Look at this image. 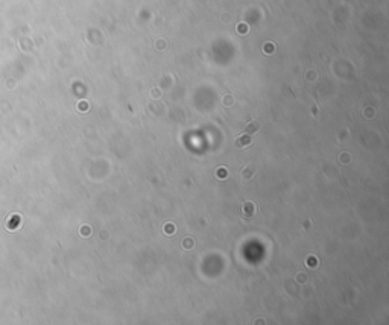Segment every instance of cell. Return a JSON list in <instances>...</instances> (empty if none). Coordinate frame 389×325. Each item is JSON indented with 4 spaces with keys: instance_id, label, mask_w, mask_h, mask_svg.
I'll return each mask as SVG.
<instances>
[{
    "instance_id": "1",
    "label": "cell",
    "mask_w": 389,
    "mask_h": 325,
    "mask_svg": "<svg viewBox=\"0 0 389 325\" xmlns=\"http://www.w3.org/2000/svg\"><path fill=\"white\" fill-rule=\"evenodd\" d=\"M255 211H257L255 204H252V202H243V205H242V217L251 219V217L255 214Z\"/></svg>"
},
{
    "instance_id": "7",
    "label": "cell",
    "mask_w": 389,
    "mask_h": 325,
    "mask_svg": "<svg viewBox=\"0 0 389 325\" xmlns=\"http://www.w3.org/2000/svg\"><path fill=\"white\" fill-rule=\"evenodd\" d=\"M181 245H183L186 249H190L192 246H193V242H192V239H186L184 242H181Z\"/></svg>"
},
{
    "instance_id": "5",
    "label": "cell",
    "mask_w": 389,
    "mask_h": 325,
    "mask_svg": "<svg viewBox=\"0 0 389 325\" xmlns=\"http://www.w3.org/2000/svg\"><path fill=\"white\" fill-rule=\"evenodd\" d=\"M222 103L225 107H231L233 103H234V97H233L231 94H227V96H224V102Z\"/></svg>"
},
{
    "instance_id": "3",
    "label": "cell",
    "mask_w": 389,
    "mask_h": 325,
    "mask_svg": "<svg viewBox=\"0 0 389 325\" xmlns=\"http://www.w3.org/2000/svg\"><path fill=\"white\" fill-rule=\"evenodd\" d=\"M258 129H260V123H258L257 120H251L248 125H246V132L248 134H254L257 132Z\"/></svg>"
},
{
    "instance_id": "10",
    "label": "cell",
    "mask_w": 389,
    "mask_h": 325,
    "mask_svg": "<svg viewBox=\"0 0 389 325\" xmlns=\"http://www.w3.org/2000/svg\"><path fill=\"white\" fill-rule=\"evenodd\" d=\"M88 108V105H87V102L85 103H81V110H87Z\"/></svg>"
},
{
    "instance_id": "2",
    "label": "cell",
    "mask_w": 389,
    "mask_h": 325,
    "mask_svg": "<svg viewBox=\"0 0 389 325\" xmlns=\"http://www.w3.org/2000/svg\"><path fill=\"white\" fill-rule=\"evenodd\" d=\"M252 143V138L249 137V134H242L236 138V146L239 149H245V148H248L249 145Z\"/></svg>"
},
{
    "instance_id": "4",
    "label": "cell",
    "mask_w": 389,
    "mask_h": 325,
    "mask_svg": "<svg viewBox=\"0 0 389 325\" xmlns=\"http://www.w3.org/2000/svg\"><path fill=\"white\" fill-rule=\"evenodd\" d=\"M228 176V172H227V169L225 167H219V169H216V178H219V179H225Z\"/></svg>"
},
{
    "instance_id": "6",
    "label": "cell",
    "mask_w": 389,
    "mask_h": 325,
    "mask_svg": "<svg viewBox=\"0 0 389 325\" xmlns=\"http://www.w3.org/2000/svg\"><path fill=\"white\" fill-rule=\"evenodd\" d=\"M164 232L167 234V236H172V234L175 232V225H173V223H167V225L164 226Z\"/></svg>"
},
{
    "instance_id": "8",
    "label": "cell",
    "mask_w": 389,
    "mask_h": 325,
    "mask_svg": "<svg viewBox=\"0 0 389 325\" xmlns=\"http://www.w3.org/2000/svg\"><path fill=\"white\" fill-rule=\"evenodd\" d=\"M90 232H91L90 226H82V228H81V234H82L84 237H88V236H90Z\"/></svg>"
},
{
    "instance_id": "9",
    "label": "cell",
    "mask_w": 389,
    "mask_h": 325,
    "mask_svg": "<svg viewBox=\"0 0 389 325\" xmlns=\"http://www.w3.org/2000/svg\"><path fill=\"white\" fill-rule=\"evenodd\" d=\"M246 31H248V26H246V24H239V32H243V34H245Z\"/></svg>"
}]
</instances>
